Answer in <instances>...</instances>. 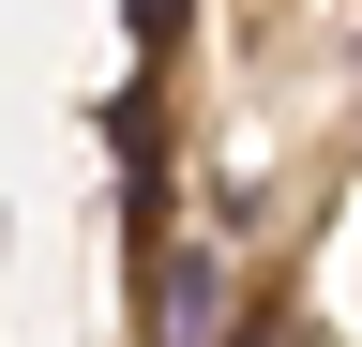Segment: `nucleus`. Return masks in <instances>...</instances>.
I'll list each match as a JSON object with an SVG mask.
<instances>
[{"instance_id": "1", "label": "nucleus", "mask_w": 362, "mask_h": 347, "mask_svg": "<svg viewBox=\"0 0 362 347\" xmlns=\"http://www.w3.org/2000/svg\"><path fill=\"white\" fill-rule=\"evenodd\" d=\"M242 347H302V302H257V317H242Z\"/></svg>"}, {"instance_id": "2", "label": "nucleus", "mask_w": 362, "mask_h": 347, "mask_svg": "<svg viewBox=\"0 0 362 347\" xmlns=\"http://www.w3.org/2000/svg\"><path fill=\"white\" fill-rule=\"evenodd\" d=\"M166 16H181V0H136V30H151V46H166Z\"/></svg>"}]
</instances>
